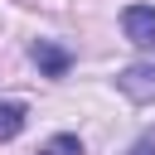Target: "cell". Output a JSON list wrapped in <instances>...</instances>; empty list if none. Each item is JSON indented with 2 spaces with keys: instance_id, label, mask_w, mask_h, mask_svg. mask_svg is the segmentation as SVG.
Wrapping results in <instances>:
<instances>
[{
  "instance_id": "obj_2",
  "label": "cell",
  "mask_w": 155,
  "mask_h": 155,
  "mask_svg": "<svg viewBox=\"0 0 155 155\" xmlns=\"http://www.w3.org/2000/svg\"><path fill=\"white\" fill-rule=\"evenodd\" d=\"M29 58L39 63V73H44V78H63V73L73 68V53H68L63 44H53V39H34Z\"/></svg>"
},
{
  "instance_id": "obj_6",
  "label": "cell",
  "mask_w": 155,
  "mask_h": 155,
  "mask_svg": "<svg viewBox=\"0 0 155 155\" xmlns=\"http://www.w3.org/2000/svg\"><path fill=\"white\" fill-rule=\"evenodd\" d=\"M126 155H155V136H140V140H136Z\"/></svg>"
},
{
  "instance_id": "obj_1",
  "label": "cell",
  "mask_w": 155,
  "mask_h": 155,
  "mask_svg": "<svg viewBox=\"0 0 155 155\" xmlns=\"http://www.w3.org/2000/svg\"><path fill=\"white\" fill-rule=\"evenodd\" d=\"M116 87L131 97V102H155V63H131V68H121L116 73Z\"/></svg>"
},
{
  "instance_id": "obj_3",
  "label": "cell",
  "mask_w": 155,
  "mask_h": 155,
  "mask_svg": "<svg viewBox=\"0 0 155 155\" xmlns=\"http://www.w3.org/2000/svg\"><path fill=\"white\" fill-rule=\"evenodd\" d=\"M121 29H126V39L136 48H155V10L150 5H131L121 15Z\"/></svg>"
},
{
  "instance_id": "obj_4",
  "label": "cell",
  "mask_w": 155,
  "mask_h": 155,
  "mask_svg": "<svg viewBox=\"0 0 155 155\" xmlns=\"http://www.w3.org/2000/svg\"><path fill=\"white\" fill-rule=\"evenodd\" d=\"M24 131V107L19 102H0V140H15Z\"/></svg>"
},
{
  "instance_id": "obj_5",
  "label": "cell",
  "mask_w": 155,
  "mask_h": 155,
  "mask_svg": "<svg viewBox=\"0 0 155 155\" xmlns=\"http://www.w3.org/2000/svg\"><path fill=\"white\" fill-rule=\"evenodd\" d=\"M39 155H82V140L68 136V131H58V136H48V140L39 145Z\"/></svg>"
}]
</instances>
